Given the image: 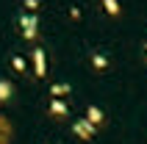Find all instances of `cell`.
<instances>
[{"instance_id":"cell-1","label":"cell","mask_w":147,"mask_h":144,"mask_svg":"<svg viewBox=\"0 0 147 144\" xmlns=\"http://www.w3.org/2000/svg\"><path fill=\"white\" fill-rule=\"evenodd\" d=\"M75 133H78L81 139H92L94 136V125H92L89 119H78L75 122Z\"/></svg>"},{"instance_id":"cell-2","label":"cell","mask_w":147,"mask_h":144,"mask_svg":"<svg viewBox=\"0 0 147 144\" xmlns=\"http://www.w3.org/2000/svg\"><path fill=\"white\" fill-rule=\"evenodd\" d=\"M22 28H25V36H33L36 33V20L33 17H22Z\"/></svg>"},{"instance_id":"cell-3","label":"cell","mask_w":147,"mask_h":144,"mask_svg":"<svg viewBox=\"0 0 147 144\" xmlns=\"http://www.w3.org/2000/svg\"><path fill=\"white\" fill-rule=\"evenodd\" d=\"M8 97H11V86H8L6 80H0V103H3V100H8Z\"/></svg>"},{"instance_id":"cell-4","label":"cell","mask_w":147,"mask_h":144,"mask_svg":"<svg viewBox=\"0 0 147 144\" xmlns=\"http://www.w3.org/2000/svg\"><path fill=\"white\" fill-rule=\"evenodd\" d=\"M89 122L92 125H100V122H103V114H100L97 108H89Z\"/></svg>"},{"instance_id":"cell-5","label":"cell","mask_w":147,"mask_h":144,"mask_svg":"<svg viewBox=\"0 0 147 144\" xmlns=\"http://www.w3.org/2000/svg\"><path fill=\"white\" fill-rule=\"evenodd\" d=\"M50 111H53V114H58V116H64V114H67V108H64V103H53V105H50Z\"/></svg>"},{"instance_id":"cell-6","label":"cell","mask_w":147,"mask_h":144,"mask_svg":"<svg viewBox=\"0 0 147 144\" xmlns=\"http://www.w3.org/2000/svg\"><path fill=\"white\" fill-rule=\"evenodd\" d=\"M106 8H108V14H117L119 11V3L117 0H106Z\"/></svg>"},{"instance_id":"cell-7","label":"cell","mask_w":147,"mask_h":144,"mask_svg":"<svg viewBox=\"0 0 147 144\" xmlns=\"http://www.w3.org/2000/svg\"><path fill=\"white\" fill-rule=\"evenodd\" d=\"M36 72H45V58H42V53H36Z\"/></svg>"},{"instance_id":"cell-8","label":"cell","mask_w":147,"mask_h":144,"mask_svg":"<svg viewBox=\"0 0 147 144\" xmlns=\"http://www.w3.org/2000/svg\"><path fill=\"white\" fill-rule=\"evenodd\" d=\"M8 141V130H6V125L0 122V144H6Z\"/></svg>"},{"instance_id":"cell-9","label":"cell","mask_w":147,"mask_h":144,"mask_svg":"<svg viewBox=\"0 0 147 144\" xmlns=\"http://www.w3.org/2000/svg\"><path fill=\"white\" fill-rule=\"evenodd\" d=\"M144 61H147V39H144Z\"/></svg>"}]
</instances>
